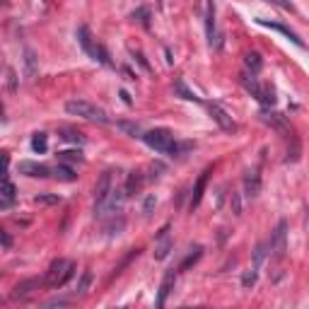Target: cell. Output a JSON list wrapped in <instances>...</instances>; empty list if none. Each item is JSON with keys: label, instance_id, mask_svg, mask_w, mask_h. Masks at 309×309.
Instances as JSON below:
<instances>
[{"label": "cell", "instance_id": "obj_1", "mask_svg": "<svg viewBox=\"0 0 309 309\" xmlns=\"http://www.w3.org/2000/svg\"><path fill=\"white\" fill-rule=\"evenodd\" d=\"M143 138V143L147 147H152L155 152H162V155H179L182 152V147L177 145V140H174V135H172V130H167V128H155V130H147L140 135Z\"/></svg>", "mask_w": 309, "mask_h": 309}, {"label": "cell", "instance_id": "obj_2", "mask_svg": "<svg viewBox=\"0 0 309 309\" xmlns=\"http://www.w3.org/2000/svg\"><path fill=\"white\" fill-rule=\"evenodd\" d=\"M65 111H68L70 116H80V119H85V121H94V124H102V126L111 124L107 111L99 109L97 104H92L87 99H70V102H65Z\"/></svg>", "mask_w": 309, "mask_h": 309}, {"label": "cell", "instance_id": "obj_3", "mask_svg": "<svg viewBox=\"0 0 309 309\" xmlns=\"http://www.w3.org/2000/svg\"><path fill=\"white\" fill-rule=\"evenodd\" d=\"M75 273V263L68 258H56L54 263L49 266V271L44 275V285L49 288H63Z\"/></svg>", "mask_w": 309, "mask_h": 309}, {"label": "cell", "instance_id": "obj_4", "mask_svg": "<svg viewBox=\"0 0 309 309\" xmlns=\"http://www.w3.org/2000/svg\"><path fill=\"white\" fill-rule=\"evenodd\" d=\"M242 85L247 87V92H251L256 99L261 102V104H266V107H273L275 104V97H273V90H268V87H261L258 82H256V77L254 73L249 75V73H244L242 75Z\"/></svg>", "mask_w": 309, "mask_h": 309}, {"label": "cell", "instance_id": "obj_5", "mask_svg": "<svg viewBox=\"0 0 309 309\" xmlns=\"http://www.w3.org/2000/svg\"><path fill=\"white\" fill-rule=\"evenodd\" d=\"M285 239H288V220H280L271 237V254L275 261L285 258Z\"/></svg>", "mask_w": 309, "mask_h": 309}, {"label": "cell", "instance_id": "obj_6", "mask_svg": "<svg viewBox=\"0 0 309 309\" xmlns=\"http://www.w3.org/2000/svg\"><path fill=\"white\" fill-rule=\"evenodd\" d=\"M114 169H107L102 177H99V182H97V186H94V205H99V203H104L107 200V196L111 193V188L116 186L114 184Z\"/></svg>", "mask_w": 309, "mask_h": 309}, {"label": "cell", "instance_id": "obj_7", "mask_svg": "<svg viewBox=\"0 0 309 309\" xmlns=\"http://www.w3.org/2000/svg\"><path fill=\"white\" fill-rule=\"evenodd\" d=\"M208 111H210L213 121H215V124H218L225 133H237V128H239V126H237V121L230 116V114H227V111L222 109V107H218V104H210Z\"/></svg>", "mask_w": 309, "mask_h": 309}, {"label": "cell", "instance_id": "obj_8", "mask_svg": "<svg viewBox=\"0 0 309 309\" xmlns=\"http://www.w3.org/2000/svg\"><path fill=\"white\" fill-rule=\"evenodd\" d=\"M19 174L32 177V179H46V177H51V169H49L46 164H41V162L24 160V162H19Z\"/></svg>", "mask_w": 309, "mask_h": 309}, {"label": "cell", "instance_id": "obj_9", "mask_svg": "<svg viewBox=\"0 0 309 309\" xmlns=\"http://www.w3.org/2000/svg\"><path fill=\"white\" fill-rule=\"evenodd\" d=\"M44 285V280L41 278H29V280H22L15 285V290H12V300H24V297H29V295H34V290H39Z\"/></svg>", "mask_w": 309, "mask_h": 309}, {"label": "cell", "instance_id": "obj_10", "mask_svg": "<svg viewBox=\"0 0 309 309\" xmlns=\"http://www.w3.org/2000/svg\"><path fill=\"white\" fill-rule=\"evenodd\" d=\"M208 179H210V169H205L198 177V182L193 184V191H191V200H188V208H198L200 200H203V193H205V186H208Z\"/></svg>", "mask_w": 309, "mask_h": 309}, {"label": "cell", "instance_id": "obj_11", "mask_svg": "<svg viewBox=\"0 0 309 309\" xmlns=\"http://www.w3.org/2000/svg\"><path fill=\"white\" fill-rule=\"evenodd\" d=\"M174 283H177V271L172 268V271L164 273L162 283H160V292H157V307H164V302H167L169 292L174 290Z\"/></svg>", "mask_w": 309, "mask_h": 309}, {"label": "cell", "instance_id": "obj_12", "mask_svg": "<svg viewBox=\"0 0 309 309\" xmlns=\"http://www.w3.org/2000/svg\"><path fill=\"white\" fill-rule=\"evenodd\" d=\"M39 73V58H37V51L34 49H24V80L32 82Z\"/></svg>", "mask_w": 309, "mask_h": 309}, {"label": "cell", "instance_id": "obj_13", "mask_svg": "<svg viewBox=\"0 0 309 309\" xmlns=\"http://www.w3.org/2000/svg\"><path fill=\"white\" fill-rule=\"evenodd\" d=\"M244 193L251 196V198L261 193V174H258V169H249L244 174Z\"/></svg>", "mask_w": 309, "mask_h": 309}, {"label": "cell", "instance_id": "obj_14", "mask_svg": "<svg viewBox=\"0 0 309 309\" xmlns=\"http://www.w3.org/2000/svg\"><path fill=\"white\" fill-rule=\"evenodd\" d=\"M256 22H258L261 27H271V29H275V32H280V34H285V37L290 39L292 44H297V46H305V44H302V39L297 37V34L292 32V29H288L285 24H275V22H266V19H256Z\"/></svg>", "mask_w": 309, "mask_h": 309}, {"label": "cell", "instance_id": "obj_15", "mask_svg": "<svg viewBox=\"0 0 309 309\" xmlns=\"http://www.w3.org/2000/svg\"><path fill=\"white\" fill-rule=\"evenodd\" d=\"M172 247H174V242L167 237V227H164L162 232H160V244L155 247V258H157V261L167 258V256H169V251H172Z\"/></svg>", "mask_w": 309, "mask_h": 309}, {"label": "cell", "instance_id": "obj_16", "mask_svg": "<svg viewBox=\"0 0 309 309\" xmlns=\"http://www.w3.org/2000/svg\"><path fill=\"white\" fill-rule=\"evenodd\" d=\"M51 174H54L56 179H61V182H75L77 179V174H75V169L73 167H68L65 162H58L51 169Z\"/></svg>", "mask_w": 309, "mask_h": 309}, {"label": "cell", "instance_id": "obj_17", "mask_svg": "<svg viewBox=\"0 0 309 309\" xmlns=\"http://www.w3.org/2000/svg\"><path fill=\"white\" fill-rule=\"evenodd\" d=\"M213 32H215V5L213 0H205V34L213 44Z\"/></svg>", "mask_w": 309, "mask_h": 309}, {"label": "cell", "instance_id": "obj_18", "mask_svg": "<svg viewBox=\"0 0 309 309\" xmlns=\"http://www.w3.org/2000/svg\"><path fill=\"white\" fill-rule=\"evenodd\" d=\"M143 184H145V177H143V172H130V174H128L126 186H124L126 196L135 193V191H140V186H143Z\"/></svg>", "mask_w": 309, "mask_h": 309}, {"label": "cell", "instance_id": "obj_19", "mask_svg": "<svg viewBox=\"0 0 309 309\" xmlns=\"http://www.w3.org/2000/svg\"><path fill=\"white\" fill-rule=\"evenodd\" d=\"M77 41H80V46H82L85 54H90V56L94 54V46H97V44H92V34L87 27H80V29H77Z\"/></svg>", "mask_w": 309, "mask_h": 309}, {"label": "cell", "instance_id": "obj_20", "mask_svg": "<svg viewBox=\"0 0 309 309\" xmlns=\"http://www.w3.org/2000/svg\"><path fill=\"white\" fill-rule=\"evenodd\" d=\"M130 19L138 22V24H143L145 29H150V10H147V7H138V10H133V12H130Z\"/></svg>", "mask_w": 309, "mask_h": 309}, {"label": "cell", "instance_id": "obj_21", "mask_svg": "<svg viewBox=\"0 0 309 309\" xmlns=\"http://www.w3.org/2000/svg\"><path fill=\"white\" fill-rule=\"evenodd\" d=\"M200 256H203V247H196V249H193V251H191V254H188V256H186V258L182 261L179 271H188V268H191L193 263H198V258H200Z\"/></svg>", "mask_w": 309, "mask_h": 309}, {"label": "cell", "instance_id": "obj_22", "mask_svg": "<svg viewBox=\"0 0 309 309\" xmlns=\"http://www.w3.org/2000/svg\"><path fill=\"white\" fill-rule=\"evenodd\" d=\"M261 119H263V121H266L268 126L278 128V130H285V128H288V124H285V119H283L280 114H263Z\"/></svg>", "mask_w": 309, "mask_h": 309}, {"label": "cell", "instance_id": "obj_23", "mask_svg": "<svg viewBox=\"0 0 309 309\" xmlns=\"http://www.w3.org/2000/svg\"><path fill=\"white\" fill-rule=\"evenodd\" d=\"M266 249H268V244H266V242L256 244V249H254V268H256V271H258V268L263 266V261H266V254H268Z\"/></svg>", "mask_w": 309, "mask_h": 309}, {"label": "cell", "instance_id": "obj_24", "mask_svg": "<svg viewBox=\"0 0 309 309\" xmlns=\"http://www.w3.org/2000/svg\"><path fill=\"white\" fill-rule=\"evenodd\" d=\"M61 138L68 140V143H75V145H82V143H85V135H82L80 130H70V128L61 130Z\"/></svg>", "mask_w": 309, "mask_h": 309}, {"label": "cell", "instance_id": "obj_25", "mask_svg": "<svg viewBox=\"0 0 309 309\" xmlns=\"http://www.w3.org/2000/svg\"><path fill=\"white\" fill-rule=\"evenodd\" d=\"M46 147H49V138H46V133H37L34 138H32V150L34 152H46Z\"/></svg>", "mask_w": 309, "mask_h": 309}, {"label": "cell", "instance_id": "obj_26", "mask_svg": "<svg viewBox=\"0 0 309 309\" xmlns=\"http://www.w3.org/2000/svg\"><path fill=\"white\" fill-rule=\"evenodd\" d=\"M244 63H247V68H249L254 75L258 73V70H261V65H263V63H261V56H258V54H247V56H244Z\"/></svg>", "mask_w": 309, "mask_h": 309}, {"label": "cell", "instance_id": "obj_27", "mask_svg": "<svg viewBox=\"0 0 309 309\" xmlns=\"http://www.w3.org/2000/svg\"><path fill=\"white\" fill-rule=\"evenodd\" d=\"M58 162H82V155L80 150H63L58 152Z\"/></svg>", "mask_w": 309, "mask_h": 309}, {"label": "cell", "instance_id": "obj_28", "mask_svg": "<svg viewBox=\"0 0 309 309\" xmlns=\"http://www.w3.org/2000/svg\"><path fill=\"white\" fill-rule=\"evenodd\" d=\"M92 58H94V61H99L102 65H111L109 51H107V49H104L102 44H97V46H94V54H92Z\"/></svg>", "mask_w": 309, "mask_h": 309}, {"label": "cell", "instance_id": "obj_29", "mask_svg": "<svg viewBox=\"0 0 309 309\" xmlns=\"http://www.w3.org/2000/svg\"><path fill=\"white\" fill-rule=\"evenodd\" d=\"M174 92H177V94H182V99H188V102H200L198 97H196V94H193V92L188 90V87H186V85H184L182 80H179V82H177V85H174Z\"/></svg>", "mask_w": 309, "mask_h": 309}, {"label": "cell", "instance_id": "obj_30", "mask_svg": "<svg viewBox=\"0 0 309 309\" xmlns=\"http://www.w3.org/2000/svg\"><path fill=\"white\" fill-rule=\"evenodd\" d=\"M140 254V249H130V251H128V256L126 258H124V261H121V263H119V266H116V268H114V273H111V278H116V275H119V273L124 271V268H126L128 263H130V261H133V258H135V256Z\"/></svg>", "mask_w": 309, "mask_h": 309}, {"label": "cell", "instance_id": "obj_31", "mask_svg": "<svg viewBox=\"0 0 309 309\" xmlns=\"http://www.w3.org/2000/svg\"><path fill=\"white\" fill-rule=\"evenodd\" d=\"M116 126L121 128L124 133H128V135H133V138H140V135H143V130H140V128L135 126V124H128V121H119Z\"/></svg>", "mask_w": 309, "mask_h": 309}, {"label": "cell", "instance_id": "obj_32", "mask_svg": "<svg viewBox=\"0 0 309 309\" xmlns=\"http://www.w3.org/2000/svg\"><path fill=\"white\" fill-rule=\"evenodd\" d=\"M90 285H92V271H85L82 278H80V283H77V295H85L90 290Z\"/></svg>", "mask_w": 309, "mask_h": 309}, {"label": "cell", "instance_id": "obj_33", "mask_svg": "<svg viewBox=\"0 0 309 309\" xmlns=\"http://www.w3.org/2000/svg\"><path fill=\"white\" fill-rule=\"evenodd\" d=\"M242 285H244V290H251L256 285V268H249V271L242 275Z\"/></svg>", "mask_w": 309, "mask_h": 309}, {"label": "cell", "instance_id": "obj_34", "mask_svg": "<svg viewBox=\"0 0 309 309\" xmlns=\"http://www.w3.org/2000/svg\"><path fill=\"white\" fill-rule=\"evenodd\" d=\"M15 193H17V191H15V186L7 182V179H2V182H0V196H5V198L15 200Z\"/></svg>", "mask_w": 309, "mask_h": 309}, {"label": "cell", "instance_id": "obj_35", "mask_svg": "<svg viewBox=\"0 0 309 309\" xmlns=\"http://www.w3.org/2000/svg\"><path fill=\"white\" fill-rule=\"evenodd\" d=\"M300 152H302V150H300V138L292 135V150H290V155H288L285 162H297V160H300Z\"/></svg>", "mask_w": 309, "mask_h": 309}, {"label": "cell", "instance_id": "obj_36", "mask_svg": "<svg viewBox=\"0 0 309 309\" xmlns=\"http://www.w3.org/2000/svg\"><path fill=\"white\" fill-rule=\"evenodd\" d=\"M7 164H10V160H7V152H0V182H2V179H7Z\"/></svg>", "mask_w": 309, "mask_h": 309}, {"label": "cell", "instance_id": "obj_37", "mask_svg": "<svg viewBox=\"0 0 309 309\" xmlns=\"http://www.w3.org/2000/svg\"><path fill=\"white\" fill-rule=\"evenodd\" d=\"M34 203H44V205H54V203H61V196H37L34 198Z\"/></svg>", "mask_w": 309, "mask_h": 309}, {"label": "cell", "instance_id": "obj_38", "mask_svg": "<svg viewBox=\"0 0 309 309\" xmlns=\"http://www.w3.org/2000/svg\"><path fill=\"white\" fill-rule=\"evenodd\" d=\"M230 205H232V213H235V215H242V198H239V193H232Z\"/></svg>", "mask_w": 309, "mask_h": 309}, {"label": "cell", "instance_id": "obj_39", "mask_svg": "<svg viewBox=\"0 0 309 309\" xmlns=\"http://www.w3.org/2000/svg\"><path fill=\"white\" fill-rule=\"evenodd\" d=\"M0 247H5V249H10V247H12V237L7 235L2 227H0Z\"/></svg>", "mask_w": 309, "mask_h": 309}, {"label": "cell", "instance_id": "obj_40", "mask_svg": "<svg viewBox=\"0 0 309 309\" xmlns=\"http://www.w3.org/2000/svg\"><path fill=\"white\" fill-rule=\"evenodd\" d=\"M7 85H10V92L17 90V75H15V70H7Z\"/></svg>", "mask_w": 309, "mask_h": 309}, {"label": "cell", "instance_id": "obj_41", "mask_svg": "<svg viewBox=\"0 0 309 309\" xmlns=\"http://www.w3.org/2000/svg\"><path fill=\"white\" fill-rule=\"evenodd\" d=\"M152 205H155V196H147V198H145V205H143V213H145V215H150Z\"/></svg>", "mask_w": 309, "mask_h": 309}, {"label": "cell", "instance_id": "obj_42", "mask_svg": "<svg viewBox=\"0 0 309 309\" xmlns=\"http://www.w3.org/2000/svg\"><path fill=\"white\" fill-rule=\"evenodd\" d=\"M271 2H275V5H278V7H283V10H292L290 0H271Z\"/></svg>", "mask_w": 309, "mask_h": 309}, {"label": "cell", "instance_id": "obj_43", "mask_svg": "<svg viewBox=\"0 0 309 309\" xmlns=\"http://www.w3.org/2000/svg\"><path fill=\"white\" fill-rule=\"evenodd\" d=\"M68 302L65 300H51V302H46V307H65Z\"/></svg>", "mask_w": 309, "mask_h": 309}, {"label": "cell", "instance_id": "obj_44", "mask_svg": "<svg viewBox=\"0 0 309 309\" xmlns=\"http://www.w3.org/2000/svg\"><path fill=\"white\" fill-rule=\"evenodd\" d=\"M12 205V200L5 198V196H0V210H5V208H10Z\"/></svg>", "mask_w": 309, "mask_h": 309}, {"label": "cell", "instance_id": "obj_45", "mask_svg": "<svg viewBox=\"0 0 309 309\" xmlns=\"http://www.w3.org/2000/svg\"><path fill=\"white\" fill-rule=\"evenodd\" d=\"M121 97H124V102H126V104H133V102H130V97H128V92H126V90H121Z\"/></svg>", "mask_w": 309, "mask_h": 309}]
</instances>
